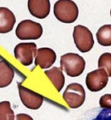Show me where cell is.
<instances>
[{
  "mask_svg": "<svg viewBox=\"0 0 111 120\" xmlns=\"http://www.w3.org/2000/svg\"><path fill=\"white\" fill-rule=\"evenodd\" d=\"M37 45L34 42H21L18 44L14 50V56L23 66L32 64L37 54Z\"/></svg>",
  "mask_w": 111,
  "mask_h": 120,
  "instance_id": "8992f818",
  "label": "cell"
},
{
  "mask_svg": "<svg viewBox=\"0 0 111 120\" xmlns=\"http://www.w3.org/2000/svg\"><path fill=\"white\" fill-rule=\"evenodd\" d=\"M16 23V17L14 13L6 7H0V33L11 32Z\"/></svg>",
  "mask_w": 111,
  "mask_h": 120,
  "instance_id": "8fae6325",
  "label": "cell"
},
{
  "mask_svg": "<svg viewBox=\"0 0 111 120\" xmlns=\"http://www.w3.org/2000/svg\"><path fill=\"white\" fill-rule=\"evenodd\" d=\"M73 38L77 48L82 53L89 52L94 45V40L90 30L81 25L74 28Z\"/></svg>",
  "mask_w": 111,
  "mask_h": 120,
  "instance_id": "5b68a950",
  "label": "cell"
},
{
  "mask_svg": "<svg viewBox=\"0 0 111 120\" xmlns=\"http://www.w3.org/2000/svg\"><path fill=\"white\" fill-rule=\"evenodd\" d=\"M77 120H111V110L94 107L84 112Z\"/></svg>",
  "mask_w": 111,
  "mask_h": 120,
  "instance_id": "7c38bea8",
  "label": "cell"
},
{
  "mask_svg": "<svg viewBox=\"0 0 111 120\" xmlns=\"http://www.w3.org/2000/svg\"><path fill=\"white\" fill-rule=\"evenodd\" d=\"M97 41L101 46H111V25L101 26L96 33Z\"/></svg>",
  "mask_w": 111,
  "mask_h": 120,
  "instance_id": "9a60e30c",
  "label": "cell"
},
{
  "mask_svg": "<svg viewBox=\"0 0 111 120\" xmlns=\"http://www.w3.org/2000/svg\"><path fill=\"white\" fill-rule=\"evenodd\" d=\"M19 93L20 99L23 105L28 109L36 110L38 109L42 105L43 97L20 84L18 85Z\"/></svg>",
  "mask_w": 111,
  "mask_h": 120,
  "instance_id": "ba28073f",
  "label": "cell"
},
{
  "mask_svg": "<svg viewBox=\"0 0 111 120\" xmlns=\"http://www.w3.org/2000/svg\"><path fill=\"white\" fill-rule=\"evenodd\" d=\"M108 83V75L103 69H98L88 73L86 85L91 92H98L105 88Z\"/></svg>",
  "mask_w": 111,
  "mask_h": 120,
  "instance_id": "52a82bcc",
  "label": "cell"
},
{
  "mask_svg": "<svg viewBox=\"0 0 111 120\" xmlns=\"http://www.w3.org/2000/svg\"><path fill=\"white\" fill-rule=\"evenodd\" d=\"M86 67L84 59L76 53H67L61 56L60 69L70 77L79 76Z\"/></svg>",
  "mask_w": 111,
  "mask_h": 120,
  "instance_id": "6da1fadb",
  "label": "cell"
},
{
  "mask_svg": "<svg viewBox=\"0 0 111 120\" xmlns=\"http://www.w3.org/2000/svg\"><path fill=\"white\" fill-rule=\"evenodd\" d=\"M14 112L11 107V103L9 101H2L0 102V120H14Z\"/></svg>",
  "mask_w": 111,
  "mask_h": 120,
  "instance_id": "2e32d148",
  "label": "cell"
},
{
  "mask_svg": "<svg viewBox=\"0 0 111 120\" xmlns=\"http://www.w3.org/2000/svg\"><path fill=\"white\" fill-rule=\"evenodd\" d=\"M54 14L60 22L72 23L78 18L79 9L72 0H58L54 5Z\"/></svg>",
  "mask_w": 111,
  "mask_h": 120,
  "instance_id": "7a4b0ae2",
  "label": "cell"
},
{
  "mask_svg": "<svg viewBox=\"0 0 111 120\" xmlns=\"http://www.w3.org/2000/svg\"><path fill=\"white\" fill-rule=\"evenodd\" d=\"M110 16H111V10H110Z\"/></svg>",
  "mask_w": 111,
  "mask_h": 120,
  "instance_id": "ffe728a7",
  "label": "cell"
},
{
  "mask_svg": "<svg viewBox=\"0 0 111 120\" xmlns=\"http://www.w3.org/2000/svg\"><path fill=\"white\" fill-rule=\"evenodd\" d=\"M28 8L30 14L38 19H45L50 11V0H28Z\"/></svg>",
  "mask_w": 111,
  "mask_h": 120,
  "instance_id": "30bf717a",
  "label": "cell"
},
{
  "mask_svg": "<svg viewBox=\"0 0 111 120\" xmlns=\"http://www.w3.org/2000/svg\"><path fill=\"white\" fill-rule=\"evenodd\" d=\"M62 98L67 105L72 109L80 107L86 100V92L82 85L72 83L66 88Z\"/></svg>",
  "mask_w": 111,
  "mask_h": 120,
  "instance_id": "3957f363",
  "label": "cell"
},
{
  "mask_svg": "<svg viewBox=\"0 0 111 120\" xmlns=\"http://www.w3.org/2000/svg\"><path fill=\"white\" fill-rule=\"evenodd\" d=\"M15 120H33V119L27 114L21 113V114H18L16 116Z\"/></svg>",
  "mask_w": 111,
  "mask_h": 120,
  "instance_id": "d6986e66",
  "label": "cell"
},
{
  "mask_svg": "<svg viewBox=\"0 0 111 120\" xmlns=\"http://www.w3.org/2000/svg\"><path fill=\"white\" fill-rule=\"evenodd\" d=\"M98 67L99 69H105L108 76L111 77V53L105 52L100 56Z\"/></svg>",
  "mask_w": 111,
  "mask_h": 120,
  "instance_id": "e0dca14e",
  "label": "cell"
},
{
  "mask_svg": "<svg viewBox=\"0 0 111 120\" xmlns=\"http://www.w3.org/2000/svg\"><path fill=\"white\" fill-rule=\"evenodd\" d=\"M42 27L37 22L31 20H23L21 21L16 29V37L22 40H38L42 35Z\"/></svg>",
  "mask_w": 111,
  "mask_h": 120,
  "instance_id": "277c9868",
  "label": "cell"
},
{
  "mask_svg": "<svg viewBox=\"0 0 111 120\" xmlns=\"http://www.w3.org/2000/svg\"><path fill=\"white\" fill-rule=\"evenodd\" d=\"M45 74L48 77L55 89L60 92L65 83V77L62 73V70L60 68L54 67L50 69L46 70Z\"/></svg>",
  "mask_w": 111,
  "mask_h": 120,
  "instance_id": "4fadbf2b",
  "label": "cell"
},
{
  "mask_svg": "<svg viewBox=\"0 0 111 120\" xmlns=\"http://www.w3.org/2000/svg\"><path fill=\"white\" fill-rule=\"evenodd\" d=\"M14 71L9 64L3 60L0 61V88L9 86L13 81Z\"/></svg>",
  "mask_w": 111,
  "mask_h": 120,
  "instance_id": "5bb4252c",
  "label": "cell"
},
{
  "mask_svg": "<svg viewBox=\"0 0 111 120\" xmlns=\"http://www.w3.org/2000/svg\"><path fill=\"white\" fill-rule=\"evenodd\" d=\"M100 107L103 109L111 110V94H105L99 100Z\"/></svg>",
  "mask_w": 111,
  "mask_h": 120,
  "instance_id": "ac0fdd59",
  "label": "cell"
},
{
  "mask_svg": "<svg viewBox=\"0 0 111 120\" xmlns=\"http://www.w3.org/2000/svg\"><path fill=\"white\" fill-rule=\"evenodd\" d=\"M57 55L55 52L48 47H41L38 49L35 57V66L40 67L42 69H46L51 67L56 61Z\"/></svg>",
  "mask_w": 111,
  "mask_h": 120,
  "instance_id": "9c48e42d",
  "label": "cell"
}]
</instances>
